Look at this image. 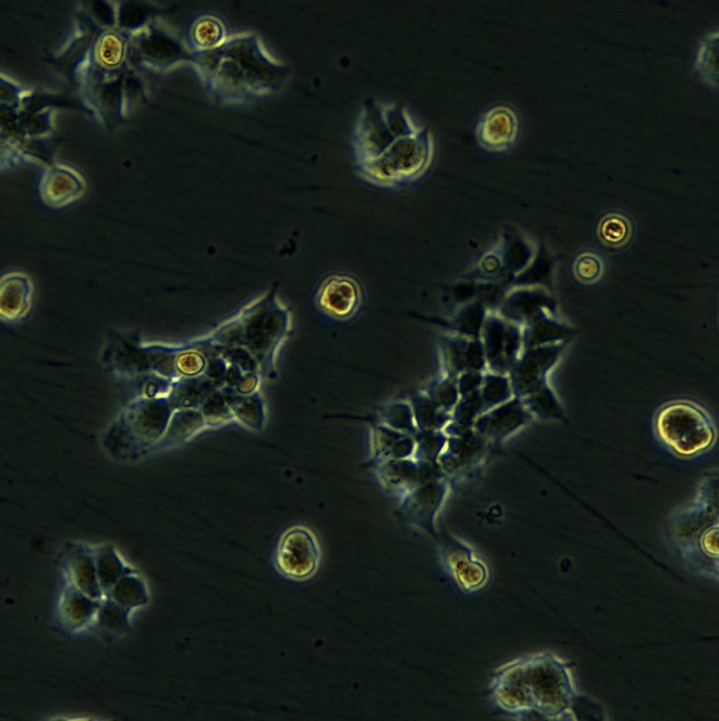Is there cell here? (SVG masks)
Masks as SVG:
<instances>
[{
  "mask_svg": "<svg viewBox=\"0 0 719 721\" xmlns=\"http://www.w3.org/2000/svg\"><path fill=\"white\" fill-rule=\"evenodd\" d=\"M196 68L219 101L239 103L267 95L284 77L282 64L255 34L229 35L217 49L195 55Z\"/></svg>",
  "mask_w": 719,
  "mask_h": 721,
  "instance_id": "1",
  "label": "cell"
},
{
  "mask_svg": "<svg viewBox=\"0 0 719 721\" xmlns=\"http://www.w3.org/2000/svg\"><path fill=\"white\" fill-rule=\"evenodd\" d=\"M557 656L538 652L516 658L497 667L489 682L494 706L516 719L526 716L559 718L570 670Z\"/></svg>",
  "mask_w": 719,
  "mask_h": 721,
  "instance_id": "2",
  "label": "cell"
},
{
  "mask_svg": "<svg viewBox=\"0 0 719 721\" xmlns=\"http://www.w3.org/2000/svg\"><path fill=\"white\" fill-rule=\"evenodd\" d=\"M658 440L671 453L690 458L713 447L717 430L709 412L699 403L675 399L661 404L652 420Z\"/></svg>",
  "mask_w": 719,
  "mask_h": 721,
  "instance_id": "3",
  "label": "cell"
},
{
  "mask_svg": "<svg viewBox=\"0 0 719 721\" xmlns=\"http://www.w3.org/2000/svg\"><path fill=\"white\" fill-rule=\"evenodd\" d=\"M434 153L431 134L420 128L397 139L380 156L357 168L360 175L381 188H397L419 179L429 168Z\"/></svg>",
  "mask_w": 719,
  "mask_h": 721,
  "instance_id": "4",
  "label": "cell"
},
{
  "mask_svg": "<svg viewBox=\"0 0 719 721\" xmlns=\"http://www.w3.org/2000/svg\"><path fill=\"white\" fill-rule=\"evenodd\" d=\"M364 297L363 286L355 275L334 271L320 280L314 290L313 303L316 311L326 320L345 323L360 313Z\"/></svg>",
  "mask_w": 719,
  "mask_h": 721,
  "instance_id": "5",
  "label": "cell"
},
{
  "mask_svg": "<svg viewBox=\"0 0 719 721\" xmlns=\"http://www.w3.org/2000/svg\"><path fill=\"white\" fill-rule=\"evenodd\" d=\"M321 563L319 541L309 528L297 525L280 538L274 556L277 570L285 577L303 582L312 578Z\"/></svg>",
  "mask_w": 719,
  "mask_h": 721,
  "instance_id": "6",
  "label": "cell"
},
{
  "mask_svg": "<svg viewBox=\"0 0 719 721\" xmlns=\"http://www.w3.org/2000/svg\"><path fill=\"white\" fill-rule=\"evenodd\" d=\"M480 338L487 370L507 375L523 349L521 327L504 319L496 311H488Z\"/></svg>",
  "mask_w": 719,
  "mask_h": 721,
  "instance_id": "7",
  "label": "cell"
},
{
  "mask_svg": "<svg viewBox=\"0 0 719 721\" xmlns=\"http://www.w3.org/2000/svg\"><path fill=\"white\" fill-rule=\"evenodd\" d=\"M563 348L564 342L523 349L507 374L514 396L521 399L549 382Z\"/></svg>",
  "mask_w": 719,
  "mask_h": 721,
  "instance_id": "8",
  "label": "cell"
},
{
  "mask_svg": "<svg viewBox=\"0 0 719 721\" xmlns=\"http://www.w3.org/2000/svg\"><path fill=\"white\" fill-rule=\"evenodd\" d=\"M522 130L518 111L506 103L492 104L475 122L474 134L479 145L490 152L509 150L518 142Z\"/></svg>",
  "mask_w": 719,
  "mask_h": 721,
  "instance_id": "9",
  "label": "cell"
},
{
  "mask_svg": "<svg viewBox=\"0 0 719 721\" xmlns=\"http://www.w3.org/2000/svg\"><path fill=\"white\" fill-rule=\"evenodd\" d=\"M86 189L84 175L65 164H55L45 168L39 180L41 199L53 208H64L77 201Z\"/></svg>",
  "mask_w": 719,
  "mask_h": 721,
  "instance_id": "10",
  "label": "cell"
},
{
  "mask_svg": "<svg viewBox=\"0 0 719 721\" xmlns=\"http://www.w3.org/2000/svg\"><path fill=\"white\" fill-rule=\"evenodd\" d=\"M442 375L457 378L462 372L487 370L481 338H469L447 333L439 339Z\"/></svg>",
  "mask_w": 719,
  "mask_h": 721,
  "instance_id": "11",
  "label": "cell"
},
{
  "mask_svg": "<svg viewBox=\"0 0 719 721\" xmlns=\"http://www.w3.org/2000/svg\"><path fill=\"white\" fill-rule=\"evenodd\" d=\"M637 225L633 215L617 207L602 211L595 218L592 233L597 242L611 252H622L633 244Z\"/></svg>",
  "mask_w": 719,
  "mask_h": 721,
  "instance_id": "12",
  "label": "cell"
},
{
  "mask_svg": "<svg viewBox=\"0 0 719 721\" xmlns=\"http://www.w3.org/2000/svg\"><path fill=\"white\" fill-rule=\"evenodd\" d=\"M34 287L30 276L20 270L4 274L0 281L1 318L6 322L23 320L30 312Z\"/></svg>",
  "mask_w": 719,
  "mask_h": 721,
  "instance_id": "13",
  "label": "cell"
},
{
  "mask_svg": "<svg viewBox=\"0 0 719 721\" xmlns=\"http://www.w3.org/2000/svg\"><path fill=\"white\" fill-rule=\"evenodd\" d=\"M532 417L521 399L514 396L481 415L473 428L482 437L500 439L526 425Z\"/></svg>",
  "mask_w": 719,
  "mask_h": 721,
  "instance_id": "14",
  "label": "cell"
},
{
  "mask_svg": "<svg viewBox=\"0 0 719 721\" xmlns=\"http://www.w3.org/2000/svg\"><path fill=\"white\" fill-rule=\"evenodd\" d=\"M496 312L504 319L523 327L544 312L555 313L553 303L538 291L512 292L501 301Z\"/></svg>",
  "mask_w": 719,
  "mask_h": 721,
  "instance_id": "15",
  "label": "cell"
},
{
  "mask_svg": "<svg viewBox=\"0 0 719 721\" xmlns=\"http://www.w3.org/2000/svg\"><path fill=\"white\" fill-rule=\"evenodd\" d=\"M229 36L226 24L219 16L203 12L189 23L185 46L195 55L205 54L221 46Z\"/></svg>",
  "mask_w": 719,
  "mask_h": 721,
  "instance_id": "16",
  "label": "cell"
},
{
  "mask_svg": "<svg viewBox=\"0 0 719 721\" xmlns=\"http://www.w3.org/2000/svg\"><path fill=\"white\" fill-rule=\"evenodd\" d=\"M425 468L414 458L381 461L377 475L388 490L402 497L421 484Z\"/></svg>",
  "mask_w": 719,
  "mask_h": 721,
  "instance_id": "17",
  "label": "cell"
},
{
  "mask_svg": "<svg viewBox=\"0 0 719 721\" xmlns=\"http://www.w3.org/2000/svg\"><path fill=\"white\" fill-rule=\"evenodd\" d=\"M374 454L381 461L414 458L416 441L413 435L391 428L381 422L371 430Z\"/></svg>",
  "mask_w": 719,
  "mask_h": 721,
  "instance_id": "18",
  "label": "cell"
},
{
  "mask_svg": "<svg viewBox=\"0 0 719 721\" xmlns=\"http://www.w3.org/2000/svg\"><path fill=\"white\" fill-rule=\"evenodd\" d=\"M488 310L480 302L468 303L448 318H428L427 320L447 330L450 334L469 338H480Z\"/></svg>",
  "mask_w": 719,
  "mask_h": 721,
  "instance_id": "19",
  "label": "cell"
},
{
  "mask_svg": "<svg viewBox=\"0 0 719 721\" xmlns=\"http://www.w3.org/2000/svg\"><path fill=\"white\" fill-rule=\"evenodd\" d=\"M568 334V328L549 312L541 313L521 327L523 349L561 343Z\"/></svg>",
  "mask_w": 719,
  "mask_h": 721,
  "instance_id": "20",
  "label": "cell"
},
{
  "mask_svg": "<svg viewBox=\"0 0 719 721\" xmlns=\"http://www.w3.org/2000/svg\"><path fill=\"white\" fill-rule=\"evenodd\" d=\"M571 268L576 282L583 286L592 287L605 280L609 265L606 257L601 251L592 248H583L574 255Z\"/></svg>",
  "mask_w": 719,
  "mask_h": 721,
  "instance_id": "21",
  "label": "cell"
},
{
  "mask_svg": "<svg viewBox=\"0 0 719 721\" xmlns=\"http://www.w3.org/2000/svg\"><path fill=\"white\" fill-rule=\"evenodd\" d=\"M409 401L417 430H441L452 420L450 413L443 410L421 391Z\"/></svg>",
  "mask_w": 719,
  "mask_h": 721,
  "instance_id": "22",
  "label": "cell"
},
{
  "mask_svg": "<svg viewBox=\"0 0 719 721\" xmlns=\"http://www.w3.org/2000/svg\"><path fill=\"white\" fill-rule=\"evenodd\" d=\"M485 412L514 397L507 375L486 370L480 389Z\"/></svg>",
  "mask_w": 719,
  "mask_h": 721,
  "instance_id": "23",
  "label": "cell"
},
{
  "mask_svg": "<svg viewBox=\"0 0 719 721\" xmlns=\"http://www.w3.org/2000/svg\"><path fill=\"white\" fill-rule=\"evenodd\" d=\"M521 401L532 416L551 420L559 418L561 415L560 404L549 382L521 399Z\"/></svg>",
  "mask_w": 719,
  "mask_h": 721,
  "instance_id": "24",
  "label": "cell"
},
{
  "mask_svg": "<svg viewBox=\"0 0 719 721\" xmlns=\"http://www.w3.org/2000/svg\"><path fill=\"white\" fill-rule=\"evenodd\" d=\"M381 422L395 430L414 436L417 431L409 401L393 400L384 406L381 411Z\"/></svg>",
  "mask_w": 719,
  "mask_h": 721,
  "instance_id": "25",
  "label": "cell"
},
{
  "mask_svg": "<svg viewBox=\"0 0 719 721\" xmlns=\"http://www.w3.org/2000/svg\"><path fill=\"white\" fill-rule=\"evenodd\" d=\"M421 391L443 410L450 413L460 398L456 378L442 374L428 383Z\"/></svg>",
  "mask_w": 719,
  "mask_h": 721,
  "instance_id": "26",
  "label": "cell"
},
{
  "mask_svg": "<svg viewBox=\"0 0 719 721\" xmlns=\"http://www.w3.org/2000/svg\"><path fill=\"white\" fill-rule=\"evenodd\" d=\"M479 391L459 398L451 413L453 423L464 428L473 427L477 418L485 413Z\"/></svg>",
  "mask_w": 719,
  "mask_h": 721,
  "instance_id": "27",
  "label": "cell"
},
{
  "mask_svg": "<svg viewBox=\"0 0 719 721\" xmlns=\"http://www.w3.org/2000/svg\"><path fill=\"white\" fill-rule=\"evenodd\" d=\"M94 607L92 598L78 591L68 594L63 609L67 620L77 625L84 622L89 617Z\"/></svg>",
  "mask_w": 719,
  "mask_h": 721,
  "instance_id": "28",
  "label": "cell"
},
{
  "mask_svg": "<svg viewBox=\"0 0 719 721\" xmlns=\"http://www.w3.org/2000/svg\"><path fill=\"white\" fill-rule=\"evenodd\" d=\"M205 422L201 417L186 414L170 420L163 436L166 442L176 444L187 439L197 432Z\"/></svg>",
  "mask_w": 719,
  "mask_h": 721,
  "instance_id": "29",
  "label": "cell"
},
{
  "mask_svg": "<svg viewBox=\"0 0 719 721\" xmlns=\"http://www.w3.org/2000/svg\"><path fill=\"white\" fill-rule=\"evenodd\" d=\"M111 589L113 598L122 606H134L144 600L145 593L142 585L133 578L118 580Z\"/></svg>",
  "mask_w": 719,
  "mask_h": 721,
  "instance_id": "30",
  "label": "cell"
},
{
  "mask_svg": "<svg viewBox=\"0 0 719 721\" xmlns=\"http://www.w3.org/2000/svg\"><path fill=\"white\" fill-rule=\"evenodd\" d=\"M75 579L78 590L91 598H94L101 592V584L92 565L87 561L81 562L75 567Z\"/></svg>",
  "mask_w": 719,
  "mask_h": 721,
  "instance_id": "31",
  "label": "cell"
},
{
  "mask_svg": "<svg viewBox=\"0 0 719 721\" xmlns=\"http://www.w3.org/2000/svg\"><path fill=\"white\" fill-rule=\"evenodd\" d=\"M485 372L469 370L462 372L456 378L460 397H464L478 392L481 387Z\"/></svg>",
  "mask_w": 719,
  "mask_h": 721,
  "instance_id": "32",
  "label": "cell"
},
{
  "mask_svg": "<svg viewBox=\"0 0 719 721\" xmlns=\"http://www.w3.org/2000/svg\"><path fill=\"white\" fill-rule=\"evenodd\" d=\"M101 54L106 62L108 63H116L120 57V42L113 36L108 35L105 37L102 42Z\"/></svg>",
  "mask_w": 719,
  "mask_h": 721,
  "instance_id": "33",
  "label": "cell"
},
{
  "mask_svg": "<svg viewBox=\"0 0 719 721\" xmlns=\"http://www.w3.org/2000/svg\"><path fill=\"white\" fill-rule=\"evenodd\" d=\"M195 355L196 354H191L189 357L186 356L184 358H182L183 361L181 362L180 365L181 367L183 366L184 371L186 372L187 369V374L191 372L194 373L196 371L198 370H200L203 367L202 360L200 357Z\"/></svg>",
  "mask_w": 719,
  "mask_h": 721,
  "instance_id": "34",
  "label": "cell"
}]
</instances>
